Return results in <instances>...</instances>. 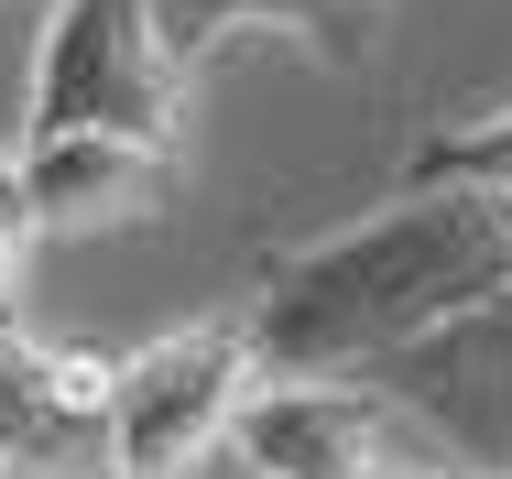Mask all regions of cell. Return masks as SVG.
I'll return each mask as SVG.
<instances>
[{"instance_id": "cell-4", "label": "cell", "mask_w": 512, "mask_h": 479, "mask_svg": "<svg viewBox=\"0 0 512 479\" xmlns=\"http://www.w3.org/2000/svg\"><path fill=\"white\" fill-rule=\"evenodd\" d=\"M240 469L262 479H404V469H447L436 436L414 425L382 382H262L240 414Z\"/></svg>"}, {"instance_id": "cell-2", "label": "cell", "mask_w": 512, "mask_h": 479, "mask_svg": "<svg viewBox=\"0 0 512 479\" xmlns=\"http://www.w3.org/2000/svg\"><path fill=\"white\" fill-rule=\"evenodd\" d=\"M197 55L164 33L153 0H55L33 98H22V186L44 229L153 218L186 175Z\"/></svg>"}, {"instance_id": "cell-6", "label": "cell", "mask_w": 512, "mask_h": 479, "mask_svg": "<svg viewBox=\"0 0 512 479\" xmlns=\"http://www.w3.org/2000/svg\"><path fill=\"white\" fill-rule=\"evenodd\" d=\"M0 479H120L109 371L44 349L11 305H0Z\"/></svg>"}, {"instance_id": "cell-9", "label": "cell", "mask_w": 512, "mask_h": 479, "mask_svg": "<svg viewBox=\"0 0 512 479\" xmlns=\"http://www.w3.org/2000/svg\"><path fill=\"white\" fill-rule=\"evenodd\" d=\"M44 240V218H33V186H22V153L0 142V284H11V262Z\"/></svg>"}, {"instance_id": "cell-3", "label": "cell", "mask_w": 512, "mask_h": 479, "mask_svg": "<svg viewBox=\"0 0 512 479\" xmlns=\"http://www.w3.org/2000/svg\"><path fill=\"white\" fill-rule=\"evenodd\" d=\"M273 382L240 316L175 327L131 360H109V425H120V479H197L218 447H240L251 392Z\"/></svg>"}, {"instance_id": "cell-8", "label": "cell", "mask_w": 512, "mask_h": 479, "mask_svg": "<svg viewBox=\"0 0 512 479\" xmlns=\"http://www.w3.org/2000/svg\"><path fill=\"white\" fill-rule=\"evenodd\" d=\"M404 186H502L512 196V109L469 120V131H436V142L404 164Z\"/></svg>"}, {"instance_id": "cell-5", "label": "cell", "mask_w": 512, "mask_h": 479, "mask_svg": "<svg viewBox=\"0 0 512 479\" xmlns=\"http://www.w3.org/2000/svg\"><path fill=\"white\" fill-rule=\"evenodd\" d=\"M404 403L414 425L436 436V458L458 479H512V294L469 305L458 327L393 349L382 371H360Z\"/></svg>"}, {"instance_id": "cell-1", "label": "cell", "mask_w": 512, "mask_h": 479, "mask_svg": "<svg viewBox=\"0 0 512 479\" xmlns=\"http://www.w3.org/2000/svg\"><path fill=\"white\" fill-rule=\"evenodd\" d=\"M512 294V196L502 186H393L371 218L273 251L229 305L273 382H349L393 349Z\"/></svg>"}, {"instance_id": "cell-7", "label": "cell", "mask_w": 512, "mask_h": 479, "mask_svg": "<svg viewBox=\"0 0 512 479\" xmlns=\"http://www.w3.org/2000/svg\"><path fill=\"white\" fill-rule=\"evenodd\" d=\"M153 11L186 55L229 44V33H295L316 66H371V44H382V0H153Z\"/></svg>"}]
</instances>
